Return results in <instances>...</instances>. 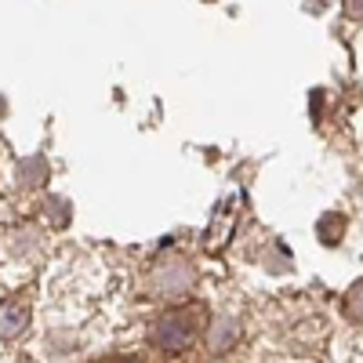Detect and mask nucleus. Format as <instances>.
I'll list each match as a JSON object with an SVG mask.
<instances>
[{"mask_svg":"<svg viewBox=\"0 0 363 363\" xmlns=\"http://www.w3.org/2000/svg\"><path fill=\"white\" fill-rule=\"evenodd\" d=\"M193 338H196V330L189 327V320H186V316H167V320H160V327L153 330V342H157L160 349H167V352H182V349H189V345H193Z\"/></svg>","mask_w":363,"mask_h":363,"instance_id":"f257e3e1","label":"nucleus"},{"mask_svg":"<svg viewBox=\"0 0 363 363\" xmlns=\"http://www.w3.org/2000/svg\"><path fill=\"white\" fill-rule=\"evenodd\" d=\"M345 229V222H342V215H330V218H323L320 222V236H323V244H338V233Z\"/></svg>","mask_w":363,"mask_h":363,"instance_id":"f03ea898","label":"nucleus"},{"mask_svg":"<svg viewBox=\"0 0 363 363\" xmlns=\"http://www.w3.org/2000/svg\"><path fill=\"white\" fill-rule=\"evenodd\" d=\"M345 8L349 15H363V0H345Z\"/></svg>","mask_w":363,"mask_h":363,"instance_id":"7ed1b4c3","label":"nucleus"}]
</instances>
